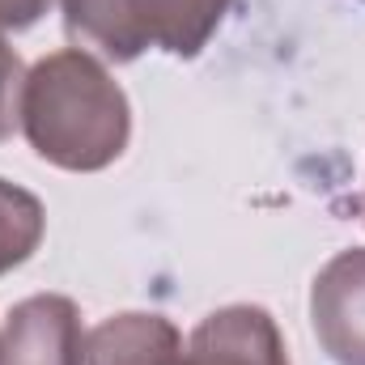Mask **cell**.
<instances>
[{"mask_svg":"<svg viewBox=\"0 0 365 365\" xmlns=\"http://www.w3.org/2000/svg\"><path fill=\"white\" fill-rule=\"evenodd\" d=\"M21 132L43 162L73 175H93L123 158L132 106L98 56L64 47L26 73Z\"/></svg>","mask_w":365,"mask_h":365,"instance_id":"6da1fadb","label":"cell"},{"mask_svg":"<svg viewBox=\"0 0 365 365\" xmlns=\"http://www.w3.org/2000/svg\"><path fill=\"white\" fill-rule=\"evenodd\" d=\"M234 0H64L68 38L110 64H132L145 51L200 56Z\"/></svg>","mask_w":365,"mask_h":365,"instance_id":"7a4b0ae2","label":"cell"},{"mask_svg":"<svg viewBox=\"0 0 365 365\" xmlns=\"http://www.w3.org/2000/svg\"><path fill=\"white\" fill-rule=\"evenodd\" d=\"M310 327L336 365H365V247L327 259L310 284Z\"/></svg>","mask_w":365,"mask_h":365,"instance_id":"3957f363","label":"cell"},{"mask_svg":"<svg viewBox=\"0 0 365 365\" xmlns=\"http://www.w3.org/2000/svg\"><path fill=\"white\" fill-rule=\"evenodd\" d=\"M4 365H86V331L73 297L34 293L4 319Z\"/></svg>","mask_w":365,"mask_h":365,"instance_id":"277c9868","label":"cell"},{"mask_svg":"<svg viewBox=\"0 0 365 365\" xmlns=\"http://www.w3.org/2000/svg\"><path fill=\"white\" fill-rule=\"evenodd\" d=\"M175 365H289V349L264 306H225L191 331Z\"/></svg>","mask_w":365,"mask_h":365,"instance_id":"5b68a950","label":"cell"},{"mask_svg":"<svg viewBox=\"0 0 365 365\" xmlns=\"http://www.w3.org/2000/svg\"><path fill=\"white\" fill-rule=\"evenodd\" d=\"M182 349L179 327L162 314H110L86 336V365H175Z\"/></svg>","mask_w":365,"mask_h":365,"instance_id":"8992f818","label":"cell"},{"mask_svg":"<svg viewBox=\"0 0 365 365\" xmlns=\"http://www.w3.org/2000/svg\"><path fill=\"white\" fill-rule=\"evenodd\" d=\"M43 230H47V212L38 195L0 179V276L21 268L38 251Z\"/></svg>","mask_w":365,"mask_h":365,"instance_id":"52a82bcc","label":"cell"},{"mask_svg":"<svg viewBox=\"0 0 365 365\" xmlns=\"http://www.w3.org/2000/svg\"><path fill=\"white\" fill-rule=\"evenodd\" d=\"M21 90H26V68L17 51L0 38V140H9L21 128Z\"/></svg>","mask_w":365,"mask_h":365,"instance_id":"ba28073f","label":"cell"},{"mask_svg":"<svg viewBox=\"0 0 365 365\" xmlns=\"http://www.w3.org/2000/svg\"><path fill=\"white\" fill-rule=\"evenodd\" d=\"M51 0H0V30H30Z\"/></svg>","mask_w":365,"mask_h":365,"instance_id":"9c48e42d","label":"cell"},{"mask_svg":"<svg viewBox=\"0 0 365 365\" xmlns=\"http://www.w3.org/2000/svg\"><path fill=\"white\" fill-rule=\"evenodd\" d=\"M0 365H4V331H0Z\"/></svg>","mask_w":365,"mask_h":365,"instance_id":"30bf717a","label":"cell"}]
</instances>
